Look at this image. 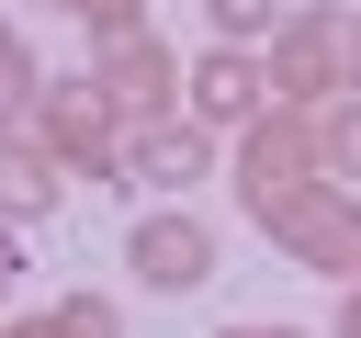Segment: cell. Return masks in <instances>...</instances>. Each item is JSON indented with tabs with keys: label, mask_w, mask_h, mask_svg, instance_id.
<instances>
[{
	"label": "cell",
	"mask_w": 361,
	"mask_h": 338,
	"mask_svg": "<svg viewBox=\"0 0 361 338\" xmlns=\"http://www.w3.org/2000/svg\"><path fill=\"white\" fill-rule=\"evenodd\" d=\"M90 79H102V101H113L124 124H147V113H180V79H192V68H180L158 34H124V45L90 56Z\"/></svg>",
	"instance_id": "8992f818"
},
{
	"label": "cell",
	"mask_w": 361,
	"mask_h": 338,
	"mask_svg": "<svg viewBox=\"0 0 361 338\" xmlns=\"http://www.w3.org/2000/svg\"><path fill=\"white\" fill-rule=\"evenodd\" d=\"M259 237H271L282 259H305V270L361 282V192H338V180H316V192L271 203V214H259Z\"/></svg>",
	"instance_id": "277c9868"
},
{
	"label": "cell",
	"mask_w": 361,
	"mask_h": 338,
	"mask_svg": "<svg viewBox=\"0 0 361 338\" xmlns=\"http://www.w3.org/2000/svg\"><path fill=\"white\" fill-rule=\"evenodd\" d=\"M79 23H90V45H124V34H147V23H135V0H79Z\"/></svg>",
	"instance_id": "5bb4252c"
},
{
	"label": "cell",
	"mask_w": 361,
	"mask_h": 338,
	"mask_svg": "<svg viewBox=\"0 0 361 338\" xmlns=\"http://www.w3.org/2000/svg\"><path fill=\"white\" fill-rule=\"evenodd\" d=\"M203 169H214V124H203V113H147V124H124V180L192 192Z\"/></svg>",
	"instance_id": "ba28073f"
},
{
	"label": "cell",
	"mask_w": 361,
	"mask_h": 338,
	"mask_svg": "<svg viewBox=\"0 0 361 338\" xmlns=\"http://www.w3.org/2000/svg\"><path fill=\"white\" fill-rule=\"evenodd\" d=\"M338 338H361V282H350V304H338Z\"/></svg>",
	"instance_id": "e0dca14e"
},
{
	"label": "cell",
	"mask_w": 361,
	"mask_h": 338,
	"mask_svg": "<svg viewBox=\"0 0 361 338\" xmlns=\"http://www.w3.org/2000/svg\"><path fill=\"white\" fill-rule=\"evenodd\" d=\"M45 11H79V0H45Z\"/></svg>",
	"instance_id": "d6986e66"
},
{
	"label": "cell",
	"mask_w": 361,
	"mask_h": 338,
	"mask_svg": "<svg viewBox=\"0 0 361 338\" xmlns=\"http://www.w3.org/2000/svg\"><path fill=\"white\" fill-rule=\"evenodd\" d=\"M316 146H327V180H338V192H361V90L316 113Z\"/></svg>",
	"instance_id": "30bf717a"
},
{
	"label": "cell",
	"mask_w": 361,
	"mask_h": 338,
	"mask_svg": "<svg viewBox=\"0 0 361 338\" xmlns=\"http://www.w3.org/2000/svg\"><path fill=\"white\" fill-rule=\"evenodd\" d=\"M282 11H293V0H203L214 45H271V34H282Z\"/></svg>",
	"instance_id": "7c38bea8"
},
{
	"label": "cell",
	"mask_w": 361,
	"mask_h": 338,
	"mask_svg": "<svg viewBox=\"0 0 361 338\" xmlns=\"http://www.w3.org/2000/svg\"><path fill=\"white\" fill-rule=\"evenodd\" d=\"M56 192H68V169H56L34 135H0V225H34V214H56Z\"/></svg>",
	"instance_id": "9c48e42d"
},
{
	"label": "cell",
	"mask_w": 361,
	"mask_h": 338,
	"mask_svg": "<svg viewBox=\"0 0 361 338\" xmlns=\"http://www.w3.org/2000/svg\"><path fill=\"white\" fill-rule=\"evenodd\" d=\"M11 282H23V248H11V225H0V304H11Z\"/></svg>",
	"instance_id": "9a60e30c"
},
{
	"label": "cell",
	"mask_w": 361,
	"mask_h": 338,
	"mask_svg": "<svg viewBox=\"0 0 361 338\" xmlns=\"http://www.w3.org/2000/svg\"><path fill=\"white\" fill-rule=\"evenodd\" d=\"M316 180H327V146H316V113L305 101H271L259 124H237V203L248 214H271V203H293Z\"/></svg>",
	"instance_id": "3957f363"
},
{
	"label": "cell",
	"mask_w": 361,
	"mask_h": 338,
	"mask_svg": "<svg viewBox=\"0 0 361 338\" xmlns=\"http://www.w3.org/2000/svg\"><path fill=\"white\" fill-rule=\"evenodd\" d=\"M45 327H56V338H124V304L79 282V293H56V304H45Z\"/></svg>",
	"instance_id": "8fae6325"
},
{
	"label": "cell",
	"mask_w": 361,
	"mask_h": 338,
	"mask_svg": "<svg viewBox=\"0 0 361 338\" xmlns=\"http://www.w3.org/2000/svg\"><path fill=\"white\" fill-rule=\"evenodd\" d=\"M34 90H45V68H34V45L0 23V101H34Z\"/></svg>",
	"instance_id": "4fadbf2b"
},
{
	"label": "cell",
	"mask_w": 361,
	"mask_h": 338,
	"mask_svg": "<svg viewBox=\"0 0 361 338\" xmlns=\"http://www.w3.org/2000/svg\"><path fill=\"white\" fill-rule=\"evenodd\" d=\"M259 56H271V101L327 113V101H350V90H361V23H350V11H327V0H293V11H282V34H271Z\"/></svg>",
	"instance_id": "6da1fadb"
},
{
	"label": "cell",
	"mask_w": 361,
	"mask_h": 338,
	"mask_svg": "<svg viewBox=\"0 0 361 338\" xmlns=\"http://www.w3.org/2000/svg\"><path fill=\"white\" fill-rule=\"evenodd\" d=\"M214 338H305V327H214Z\"/></svg>",
	"instance_id": "ac0fdd59"
},
{
	"label": "cell",
	"mask_w": 361,
	"mask_h": 338,
	"mask_svg": "<svg viewBox=\"0 0 361 338\" xmlns=\"http://www.w3.org/2000/svg\"><path fill=\"white\" fill-rule=\"evenodd\" d=\"M180 113H203V124H259V113H271V56H259V45H203L192 79H180Z\"/></svg>",
	"instance_id": "52a82bcc"
},
{
	"label": "cell",
	"mask_w": 361,
	"mask_h": 338,
	"mask_svg": "<svg viewBox=\"0 0 361 338\" xmlns=\"http://www.w3.org/2000/svg\"><path fill=\"white\" fill-rule=\"evenodd\" d=\"M0 338H56V327L45 315H0Z\"/></svg>",
	"instance_id": "2e32d148"
},
{
	"label": "cell",
	"mask_w": 361,
	"mask_h": 338,
	"mask_svg": "<svg viewBox=\"0 0 361 338\" xmlns=\"http://www.w3.org/2000/svg\"><path fill=\"white\" fill-rule=\"evenodd\" d=\"M124 270H135L147 293H203V282H214V225H203L192 203H158V214L124 225Z\"/></svg>",
	"instance_id": "5b68a950"
},
{
	"label": "cell",
	"mask_w": 361,
	"mask_h": 338,
	"mask_svg": "<svg viewBox=\"0 0 361 338\" xmlns=\"http://www.w3.org/2000/svg\"><path fill=\"white\" fill-rule=\"evenodd\" d=\"M23 135L68 169V180H124V113L102 101V79L79 68V79H45L34 90V113H23Z\"/></svg>",
	"instance_id": "7a4b0ae2"
}]
</instances>
